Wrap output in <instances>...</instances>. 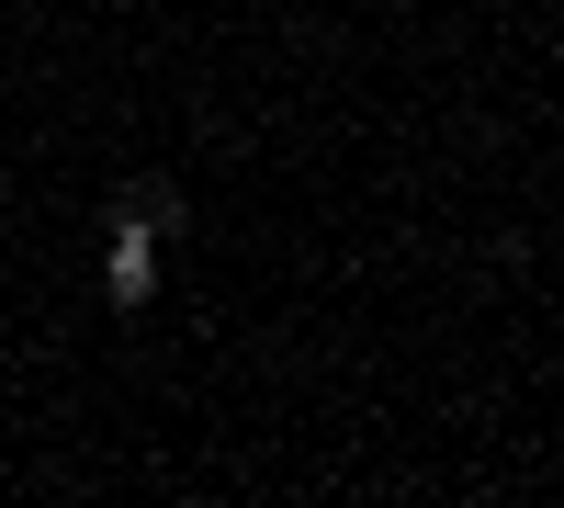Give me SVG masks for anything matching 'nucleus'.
Returning a JSON list of instances; mask_svg holds the SVG:
<instances>
[{
    "label": "nucleus",
    "instance_id": "obj_2",
    "mask_svg": "<svg viewBox=\"0 0 564 508\" xmlns=\"http://www.w3.org/2000/svg\"><path fill=\"white\" fill-rule=\"evenodd\" d=\"M124 215H148L159 238H181V193H170V181H135V193H124Z\"/></svg>",
    "mask_w": 564,
    "mask_h": 508
},
{
    "label": "nucleus",
    "instance_id": "obj_1",
    "mask_svg": "<svg viewBox=\"0 0 564 508\" xmlns=\"http://www.w3.org/2000/svg\"><path fill=\"white\" fill-rule=\"evenodd\" d=\"M102 294H113V305H148V294H159V226H148V215H113V249H102Z\"/></svg>",
    "mask_w": 564,
    "mask_h": 508
}]
</instances>
